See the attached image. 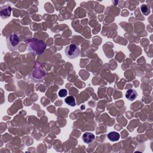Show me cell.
<instances>
[{
  "label": "cell",
  "mask_w": 153,
  "mask_h": 153,
  "mask_svg": "<svg viewBox=\"0 0 153 153\" xmlns=\"http://www.w3.org/2000/svg\"><path fill=\"white\" fill-rule=\"evenodd\" d=\"M137 96V93L136 91L134 89H128L126 93V97L127 99L130 101H133L136 99Z\"/></svg>",
  "instance_id": "cell-6"
},
{
  "label": "cell",
  "mask_w": 153,
  "mask_h": 153,
  "mask_svg": "<svg viewBox=\"0 0 153 153\" xmlns=\"http://www.w3.org/2000/svg\"><path fill=\"white\" fill-rule=\"evenodd\" d=\"M27 45L28 49L36 54L42 53L46 48V44L43 41L35 38L27 40Z\"/></svg>",
  "instance_id": "cell-1"
},
{
  "label": "cell",
  "mask_w": 153,
  "mask_h": 153,
  "mask_svg": "<svg viewBox=\"0 0 153 153\" xmlns=\"http://www.w3.org/2000/svg\"><path fill=\"white\" fill-rule=\"evenodd\" d=\"M59 96L61 97H65L67 94H68V91H67V90L63 88V89H61L59 90Z\"/></svg>",
  "instance_id": "cell-10"
},
{
  "label": "cell",
  "mask_w": 153,
  "mask_h": 153,
  "mask_svg": "<svg viewBox=\"0 0 153 153\" xmlns=\"http://www.w3.org/2000/svg\"><path fill=\"white\" fill-rule=\"evenodd\" d=\"M11 7L9 5H4L1 7V11H0V14L1 17L5 19L8 17H9L11 15Z\"/></svg>",
  "instance_id": "cell-4"
},
{
  "label": "cell",
  "mask_w": 153,
  "mask_h": 153,
  "mask_svg": "<svg viewBox=\"0 0 153 153\" xmlns=\"http://www.w3.org/2000/svg\"><path fill=\"white\" fill-rule=\"evenodd\" d=\"M94 135L90 132H85L82 136V139L84 142L88 144L94 140Z\"/></svg>",
  "instance_id": "cell-5"
},
{
  "label": "cell",
  "mask_w": 153,
  "mask_h": 153,
  "mask_svg": "<svg viewBox=\"0 0 153 153\" xmlns=\"http://www.w3.org/2000/svg\"><path fill=\"white\" fill-rule=\"evenodd\" d=\"M6 43L8 50L10 51L17 50L20 43L19 36L16 33H11L7 37Z\"/></svg>",
  "instance_id": "cell-2"
},
{
  "label": "cell",
  "mask_w": 153,
  "mask_h": 153,
  "mask_svg": "<svg viewBox=\"0 0 153 153\" xmlns=\"http://www.w3.org/2000/svg\"><path fill=\"white\" fill-rule=\"evenodd\" d=\"M140 10L142 13L145 16H148L150 13V10L146 4H142L140 6Z\"/></svg>",
  "instance_id": "cell-9"
},
{
  "label": "cell",
  "mask_w": 153,
  "mask_h": 153,
  "mask_svg": "<svg viewBox=\"0 0 153 153\" xmlns=\"http://www.w3.org/2000/svg\"><path fill=\"white\" fill-rule=\"evenodd\" d=\"M65 102L66 104H68V105H69L71 106H72V107H74L76 105L75 97L72 96H67L65 99Z\"/></svg>",
  "instance_id": "cell-8"
},
{
  "label": "cell",
  "mask_w": 153,
  "mask_h": 153,
  "mask_svg": "<svg viewBox=\"0 0 153 153\" xmlns=\"http://www.w3.org/2000/svg\"><path fill=\"white\" fill-rule=\"evenodd\" d=\"M79 48L75 44H72L66 47L65 52L66 56L71 59H75L79 55Z\"/></svg>",
  "instance_id": "cell-3"
},
{
  "label": "cell",
  "mask_w": 153,
  "mask_h": 153,
  "mask_svg": "<svg viewBox=\"0 0 153 153\" xmlns=\"http://www.w3.org/2000/svg\"><path fill=\"white\" fill-rule=\"evenodd\" d=\"M108 138L111 142H116L119 140L120 135L118 132L116 131H111L107 135Z\"/></svg>",
  "instance_id": "cell-7"
}]
</instances>
